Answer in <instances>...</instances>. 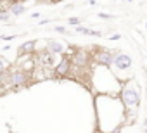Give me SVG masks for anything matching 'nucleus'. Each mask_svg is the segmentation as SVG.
<instances>
[{
    "label": "nucleus",
    "mask_w": 147,
    "mask_h": 133,
    "mask_svg": "<svg viewBox=\"0 0 147 133\" xmlns=\"http://www.w3.org/2000/svg\"><path fill=\"white\" fill-rule=\"evenodd\" d=\"M121 104L130 116H135V111L140 107V93L137 92V88L125 85L121 88Z\"/></svg>",
    "instance_id": "f257e3e1"
},
{
    "label": "nucleus",
    "mask_w": 147,
    "mask_h": 133,
    "mask_svg": "<svg viewBox=\"0 0 147 133\" xmlns=\"http://www.w3.org/2000/svg\"><path fill=\"white\" fill-rule=\"evenodd\" d=\"M97 17H100V19H104V21H109L113 16H111V14H106V12H99V14H97Z\"/></svg>",
    "instance_id": "dca6fc26"
},
{
    "label": "nucleus",
    "mask_w": 147,
    "mask_h": 133,
    "mask_svg": "<svg viewBox=\"0 0 147 133\" xmlns=\"http://www.w3.org/2000/svg\"><path fill=\"white\" fill-rule=\"evenodd\" d=\"M67 23L71 26H80L82 24V17H67Z\"/></svg>",
    "instance_id": "4468645a"
},
{
    "label": "nucleus",
    "mask_w": 147,
    "mask_h": 133,
    "mask_svg": "<svg viewBox=\"0 0 147 133\" xmlns=\"http://www.w3.org/2000/svg\"><path fill=\"white\" fill-rule=\"evenodd\" d=\"M9 81H11L12 88H24V87H28L30 81H33V78H31V73L16 66V68H12L9 71Z\"/></svg>",
    "instance_id": "f03ea898"
},
{
    "label": "nucleus",
    "mask_w": 147,
    "mask_h": 133,
    "mask_svg": "<svg viewBox=\"0 0 147 133\" xmlns=\"http://www.w3.org/2000/svg\"><path fill=\"white\" fill-rule=\"evenodd\" d=\"M119 38H121V35H118V33H114V35L109 36V40H119Z\"/></svg>",
    "instance_id": "a211bd4d"
},
{
    "label": "nucleus",
    "mask_w": 147,
    "mask_h": 133,
    "mask_svg": "<svg viewBox=\"0 0 147 133\" xmlns=\"http://www.w3.org/2000/svg\"><path fill=\"white\" fill-rule=\"evenodd\" d=\"M73 59H71V55H64L59 62H57V66L54 68V75H55V78H64V76H69V73H71V69H73Z\"/></svg>",
    "instance_id": "20e7f679"
},
{
    "label": "nucleus",
    "mask_w": 147,
    "mask_h": 133,
    "mask_svg": "<svg viewBox=\"0 0 147 133\" xmlns=\"http://www.w3.org/2000/svg\"><path fill=\"white\" fill-rule=\"evenodd\" d=\"M145 28H147V23H145Z\"/></svg>",
    "instance_id": "b1692460"
},
{
    "label": "nucleus",
    "mask_w": 147,
    "mask_h": 133,
    "mask_svg": "<svg viewBox=\"0 0 147 133\" xmlns=\"http://www.w3.org/2000/svg\"><path fill=\"white\" fill-rule=\"evenodd\" d=\"M71 59H73V64H75V68H87L88 66V62H90V59H92V55L88 54V52H85V50H75L71 54Z\"/></svg>",
    "instance_id": "423d86ee"
},
{
    "label": "nucleus",
    "mask_w": 147,
    "mask_h": 133,
    "mask_svg": "<svg viewBox=\"0 0 147 133\" xmlns=\"http://www.w3.org/2000/svg\"><path fill=\"white\" fill-rule=\"evenodd\" d=\"M145 59H147V52H145Z\"/></svg>",
    "instance_id": "5701e85b"
},
{
    "label": "nucleus",
    "mask_w": 147,
    "mask_h": 133,
    "mask_svg": "<svg viewBox=\"0 0 147 133\" xmlns=\"http://www.w3.org/2000/svg\"><path fill=\"white\" fill-rule=\"evenodd\" d=\"M88 5H92V7L97 5V0H88Z\"/></svg>",
    "instance_id": "aec40b11"
},
{
    "label": "nucleus",
    "mask_w": 147,
    "mask_h": 133,
    "mask_svg": "<svg viewBox=\"0 0 147 133\" xmlns=\"http://www.w3.org/2000/svg\"><path fill=\"white\" fill-rule=\"evenodd\" d=\"M31 78H33V81H43V80L55 78V75H54V69H49V68H42V66H36L35 71L31 73Z\"/></svg>",
    "instance_id": "0eeeda50"
},
{
    "label": "nucleus",
    "mask_w": 147,
    "mask_h": 133,
    "mask_svg": "<svg viewBox=\"0 0 147 133\" xmlns=\"http://www.w3.org/2000/svg\"><path fill=\"white\" fill-rule=\"evenodd\" d=\"M92 59H94L97 64L104 66V68H111V66L114 64V52H111V50H107V48H97V50L94 52Z\"/></svg>",
    "instance_id": "7ed1b4c3"
},
{
    "label": "nucleus",
    "mask_w": 147,
    "mask_h": 133,
    "mask_svg": "<svg viewBox=\"0 0 147 133\" xmlns=\"http://www.w3.org/2000/svg\"><path fill=\"white\" fill-rule=\"evenodd\" d=\"M144 133H147V118L144 119Z\"/></svg>",
    "instance_id": "6ab92c4d"
},
{
    "label": "nucleus",
    "mask_w": 147,
    "mask_h": 133,
    "mask_svg": "<svg viewBox=\"0 0 147 133\" xmlns=\"http://www.w3.org/2000/svg\"><path fill=\"white\" fill-rule=\"evenodd\" d=\"M54 31H55V33H61V35L67 33V31H66V28H64V26H61V24H55V26H54Z\"/></svg>",
    "instance_id": "2eb2a0df"
},
{
    "label": "nucleus",
    "mask_w": 147,
    "mask_h": 133,
    "mask_svg": "<svg viewBox=\"0 0 147 133\" xmlns=\"http://www.w3.org/2000/svg\"><path fill=\"white\" fill-rule=\"evenodd\" d=\"M31 17H33V19H36V17H40V12H33V14H31Z\"/></svg>",
    "instance_id": "412c9836"
},
{
    "label": "nucleus",
    "mask_w": 147,
    "mask_h": 133,
    "mask_svg": "<svg viewBox=\"0 0 147 133\" xmlns=\"http://www.w3.org/2000/svg\"><path fill=\"white\" fill-rule=\"evenodd\" d=\"M5 71H9V62L2 55V57H0V73H5Z\"/></svg>",
    "instance_id": "ddd939ff"
},
{
    "label": "nucleus",
    "mask_w": 147,
    "mask_h": 133,
    "mask_svg": "<svg viewBox=\"0 0 147 133\" xmlns=\"http://www.w3.org/2000/svg\"><path fill=\"white\" fill-rule=\"evenodd\" d=\"M11 16H12V12L9 9H5V7L0 9V21H2V23H9L11 21Z\"/></svg>",
    "instance_id": "f8f14e48"
},
{
    "label": "nucleus",
    "mask_w": 147,
    "mask_h": 133,
    "mask_svg": "<svg viewBox=\"0 0 147 133\" xmlns=\"http://www.w3.org/2000/svg\"><path fill=\"white\" fill-rule=\"evenodd\" d=\"M33 54H36V40L24 42L18 50V55H33Z\"/></svg>",
    "instance_id": "6e6552de"
},
{
    "label": "nucleus",
    "mask_w": 147,
    "mask_h": 133,
    "mask_svg": "<svg viewBox=\"0 0 147 133\" xmlns=\"http://www.w3.org/2000/svg\"><path fill=\"white\" fill-rule=\"evenodd\" d=\"M131 64H133L131 55L123 54V52H116V54H114V64H113V66H114L116 69H119V71H126V69L131 68Z\"/></svg>",
    "instance_id": "39448f33"
},
{
    "label": "nucleus",
    "mask_w": 147,
    "mask_h": 133,
    "mask_svg": "<svg viewBox=\"0 0 147 133\" xmlns=\"http://www.w3.org/2000/svg\"><path fill=\"white\" fill-rule=\"evenodd\" d=\"M123 2H133V0H123Z\"/></svg>",
    "instance_id": "4be33fe9"
},
{
    "label": "nucleus",
    "mask_w": 147,
    "mask_h": 133,
    "mask_svg": "<svg viewBox=\"0 0 147 133\" xmlns=\"http://www.w3.org/2000/svg\"><path fill=\"white\" fill-rule=\"evenodd\" d=\"M76 31L78 33H82V35H87V36H102V33L100 31H97V30H90V28H87V26H76Z\"/></svg>",
    "instance_id": "9b49d317"
},
{
    "label": "nucleus",
    "mask_w": 147,
    "mask_h": 133,
    "mask_svg": "<svg viewBox=\"0 0 147 133\" xmlns=\"http://www.w3.org/2000/svg\"><path fill=\"white\" fill-rule=\"evenodd\" d=\"M9 11L12 12V16L14 17H18V16H23L24 12H26V7H24V4H21V2H12L11 5H9Z\"/></svg>",
    "instance_id": "9d476101"
},
{
    "label": "nucleus",
    "mask_w": 147,
    "mask_h": 133,
    "mask_svg": "<svg viewBox=\"0 0 147 133\" xmlns=\"http://www.w3.org/2000/svg\"><path fill=\"white\" fill-rule=\"evenodd\" d=\"M47 50L55 54V55H61L66 52V47H64V43H61L57 40H47Z\"/></svg>",
    "instance_id": "1a4fd4ad"
},
{
    "label": "nucleus",
    "mask_w": 147,
    "mask_h": 133,
    "mask_svg": "<svg viewBox=\"0 0 147 133\" xmlns=\"http://www.w3.org/2000/svg\"><path fill=\"white\" fill-rule=\"evenodd\" d=\"M18 35H2V40L4 42H9V40H16Z\"/></svg>",
    "instance_id": "f3484780"
}]
</instances>
